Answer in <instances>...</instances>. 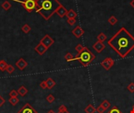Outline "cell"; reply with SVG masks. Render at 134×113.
<instances>
[{
    "mask_svg": "<svg viewBox=\"0 0 134 113\" xmlns=\"http://www.w3.org/2000/svg\"><path fill=\"white\" fill-rule=\"evenodd\" d=\"M108 44L121 58H125L134 50V36L122 27L108 41Z\"/></svg>",
    "mask_w": 134,
    "mask_h": 113,
    "instance_id": "1",
    "label": "cell"
},
{
    "mask_svg": "<svg viewBox=\"0 0 134 113\" xmlns=\"http://www.w3.org/2000/svg\"><path fill=\"white\" fill-rule=\"evenodd\" d=\"M35 10L46 20H48L61 5L58 0H35Z\"/></svg>",
    "mask_w": 134,
    "mask_h": 113,
    "instance_id": "2",
    "label": "cell"
},
{
    "mask_svg": "<svg viewBox=\"0 0 134 113\" xmlns=\"http://www.w3.org/2000/svg\"><path fill=\"white\" fill-rule=\"evenodd\" d=\"M95 58L96 56L94 53L89 48L85 46L84 50L80 53L76 54L74 61H78L82 66L87 67L95 60Z\"/></svg>",
    "mask_w": 134,
    "mask_h": 113,
    "instance_id": "3",
    "label": "cell"
},
{
    "mask_svg": "<svg viewBox=\"0 0 134 113\" xmlns=\"http://www.w3.org/2000/svg\"><path fill=\"white\" fill-rule=\"evenodd\" d=\"M15 2H20L24 8L27 11V12H31L32 10H34L36 7V4H35V0H24V1H20V0H13Z\"/></svg>",
    "mask_w": 134,
    "mask_h": 113,
    "instance_id": "4",
    "label": "cell"
},
{
    "mask_svg": "<svg viewBox=\"0 0 134 113\" xmlns=\"http://www.w3.org/2000/svg\"><path fill=\"white\" fill-rule=\"evenodd\" d=\"M114 64H115V61L111 57H107L100 63L101 67H103L106 71H109L113 67Z\"/></svg>",
    "mask_w": 134,
    "mask_h": 113,
    "instance_id": "5",
    "label": "cell"
},
{
    "mask_svg": "<svg viewBox=\"0 0 134 113\" xmlns=\"http://www.w3.org/2000/svg\"><path fill=\"white\" fill-rule=\"evenodd\" d=\"M40 43H42V45H44L47 49H49L53 43H54V40L53 38H51L49 35H46L41 40H40Z\"/></svg>",
    "mask_w": 134,
    "mask_h": 113,
    "instance_id": "6",
    "label": "cell"
},
{
    "mask_svg": "<svg viewBox=\"0 0 134 113\" xmlns=\"http://www.w3.org/2000/svg\"><path fill=\"white\" fill-rule=\"evenodd\" d=\"M17 113H38V112L29 103H26Z\"/></svg>",
    "mask_w": 134,
    "mask_h": 113,
    "instance_id": "7",
    "label": "cell"
},
{
    "mask_svg": "<svg viewBox=\"0 0 134 113\" xmlns=\"http://www.w3.org/2000/svg\"><path fill=\"white\" fill-rule=\"evenodd\" d=\"M71 33L77 38V39H79L81 38L84 34H85V31L82 28V27L80 25H77L72 31H71Z\"/></svg>",
    "mask_w": 134,
    "mask_h": 113,
    "instance_id": "8",
    "label": "cell"
},
{
    "mask_svg": "<svg viewBox=\"0 0 134 113\" xmlns=\"http://www.w3.org/2000/svg\"><path fill=\"white\" fill-rule=\"evenodd\" d=\"M106 48V46L104 42H100V41H97L93 45V49L98 53H101L104 49Z\"/></svg>",
    "mask_w": 134,
    "mask_h": 113,
    "instance_id": "9",
    "label": "cell"
},
{
    "mask_svg": "<svg viewBox=\"0 0 134 113\" xmlns=\"http://www.w3.org/2000/svg\"><path fill=\"white\" fill-rule=\"evenodd\" d=\"M15 65L16 67L20 70V71H23L27 66V62L24 59V58H20L16 63H15Z\"/></svg>",
    "mask_w": 134,
    "mask_h": 113,
    "instance_id": "10",
    "label": "cell"
},
{
    "mask_svg": "<svg viewBox=\"0 0 134 113\" xmlns=\"http://www.w3.org/2000/svg\"><path fill=\"white\" fill-rule=\"evenodd\" d=\"M35 50L39 54V55H43L47 50H48V49L44 46V45H42V43H38L35 47Z\"/></svg>",
    "mask_w": 134,
    "mask_h": 113,
    "instance_id": "11",
    "label": "cell"
},
{
    "mask_svg": "<svg viewBox=\"0 0 134 113\" xmlns=\"http://www.w3.org/2000/svg\"><path fill=\"white\" fill-rule=\"evenodd\" d=\"M67 13H68L67 9H66L62 4L58 7V9H57V11H56V13H57L60 17H61V18H63L64 16H66Z\"/></svg>",
    "mask_w": 134,
    "mask_h": 113,
    "instance_id": "12",
    "label": "cell"
},
{
    "mask_svg": "<svg viewBox=\"0 0 134 113\" xmlns=\"http://www.w3.org/2000/svg\"><path fill=\"white\" fill-rule=\"evenodd\" d=\"M46 86H47V89L49 90H51L53 89L55 86H56V82L52 79V78H48L46 80Z\"/></svg>",
    "mask_w": 134,
    "mask_h": 113,
    "instance_id": "13",
    "label": "cell"
},
{
    "mask_svg": "<svg viewBox=\"0 0 134 113\" xmlns=\"http://www.w3.org/2000/svg\"><path fill=\"white\" fill-rule=\"evenodd\" d=\"M66 17H68V19L75 18V17H77V13H76L74 9H71L68 10V13H67V14H66Z\"/></svg>",
    "mask_w": 134,
    "mask_h": 113,
    "instance_id": "14",
    "label": "cell"
},
{
    "mask_svg": "<svg viewBox=\"0 0 134 113\" xmlns=\"http://www.w3.org/2000/svg\"><path fill=\"white\" fill-rule=\"evenodd\" d=\"M17 92H18V94H19V95H20L21 97H24V96L27 94L28 90H27V89L24 86H21V87L18 89Z\"/></svg>",
    "mask_w": 134,
    "mask_h": 113,
    "instance_id": "15",
    "label": "cell"
},
{
    "mask_svg": "<svg viewBox=\"0 0 134 113\" xmlns=\"http://www.w3.org/2000/svg\"><path fill=\"white\" fill-rule=\"evenodd\" d=\"M84 111H85V112L86 113H95L97 110H96L95 107L93 106V105L89 104V105L86 107V109H84Z\"/></svg>",
    "mask_w": 134,
    "mask_h": 113,
    "instance_id": "16",
    "label": "cell"
},
{
    "mask_svg": "<svg viewBox=\"0 0 134 113\" xmlns=\"http://www.w3.org/2000/svg\"><path fill=\"white\" fill-rule=\"evenodd\" d=\"M100 105L104 108V109L105 111L108 110V109L111 108V103H110L108 100H104V101H103V102L100 104Z\"/></svg>",
    "mask_w": 134,
    "mask_h": 113,
    "instance_id": "17",
    "label": "cell"
},
{
    "mask_svg": "<svg viewBox=\"0 0 134 113\" xmlns=\"http://www.w3.org/2000/svg\"><path fill=\"white\" fill-rule=\"evenodd\" d=\"M7 66H8V64L5 61H4V60L0 61V71L1 72H5L6 70Z\"/></svg>",
    "mask_w": 134,
    "mask_h": 113,
    "instance_id": "18",
    "label": "cell"
},
{
    "mask_svg": "<svg viewBox=\"0 0 134 113\" xmlns=\"http://www.w3.org/2000/svg\"><path fill=\"white\" fill-rule=\"evenodd\" d=\"M108 23L111 24V25H115V24H117L118 23V19H117V17H115V16H111L110 17H109V19L108 20Z\"/></svg>",
    "mask_w": 134,
    "mask_h": 113,
    "instance_id": "19",
    "label": "cell"
},
{
    "mask_svg": "<svg viewBox=\"0 0 134 113\" xmlns=\"http://www.w3.org/2000/svg\"><path fill=\"white\" fill-rule=\"evenodd\" d=\"M107 39H108L107 35H106L104 33H103V32L100 33V34L97 35V41H100V42H104V41H106V40H107Z\"/></svg>",
    "mask_w": 134,
    "mask_h": 113,
    "instance_id": "20",
    "label": "cell"
},
{
    "mask_svg": "<svg viewBox=\"0 0 134 113\" xmlns=\"http://www.w3.org/2000/svg\"><path fill=\"white\" fill-rule=\"evenodd\" d=\"M64 59L68 61V62H71V61H74V59H75V57L72 55V53L68 52L65 56H64Z\"/></svg>",
    "mask_w": 134,
    "mask_h": 113,
    "instance_id": "21",
    "label": "cell"
},
{
    "mask_svg": "<svg viewBox=\"0 0 134 113\" xmlns=\"http://www.w3.org/2000/svg\"><path fill=\"white\" fill-rule=\"evenodd\" d=\"M19 98L17 97H14V98H9V102L10 105H12L13 106H15L18 102H19Z\"/></svg>",
    "mask_w": 134,
    "mask_h": 113,
    "instance_id": "22",
    "label": "cell"
},
{
    "mask_svg": "<svg viewBox=\"0 0 134 113\" xmlns=\"http://www.w3.org/2000/svg\"><path fill=\"white\" fill-rule=\"evenodd\" d=\"M21 30H22V31H23L24 33L27 34V33H29V32L31 31V27H30L27 24H25L24 25H23V26H22Z\"/></svg>",
    "mask_w": 134,
    "mask_h": 113,
    "instance_id": "23",
    "label": "cell"
},
{
    "mask_svg": "<svg viewBox=\"0 0 134 113\" xmlns=\"http://www.w3.org/2000/svg\"><path fill=\"white\" fill-rule=\"evenodd\" d=\"M2 7L3 9H5V11H7V10H9V9H10L11 4H10L8 1H5V2H4L2 4Z\"/></svg>",
    "mask_w": 134,
    "mask_h": 113,
    "instance_id": "24",
    "label": "cell"
},
{
    "mask_svg": "<svg viewBox=\"0 0 134 113\" xmlns=\"http://www.w3.org/2000/svg\"><path fill=\"white\" fill-rule=\"evenodd\" d=\"M84 48H85V46H83L82 44H78V45L75 46V51L77 52V54H78V53H80L84 50Z\"/></svg>",
    "mask_w": 134,
    "mask_h": 113,
    "instance_id": "25",
    "label": "cell"
},
{
    "mask_svg": "<svg viewBox=\"0 0 134 113\" xmlns=\"http://www.w3.org/2000/svg\"><path fill=\"white\" fill-rule=\"evenodd\" d=\"M46 101L49 104H52L54 101H55V98L53 94H49L47 97H46Z\"/></svg>",
    "mask_w": 134,
    "mask_h": 113,
    "instance_id": "26",
    "label": "cell"
},
{
    "mask_svg": "<svg viewBox=\"0 0 134 113\" xmlns=\"http://www.w3.org/2000/svg\"><path fill=\"white\" fill-rule=\"evenodd\" d=\"M5 71H6L9 74H12V73L15 71V68H14L13 65H11V64H8V66H7Z\"/></svg>",
    "mask_w": 134,
    "mask_h": 113,
    "instance_id": "27",
    "label": "cell"
},
{
    "mask_svg": "<svg viewBox=\"0 0 134 113\" xmlns=\"http://www.w3.org/2000/svg\"><path fill=\"white\" fill-rule=\"evenodd\" d=\"M108 113H122V112L119 110V109L117 106H114L111 109V110Z\"/></svg>",
    "mask_w": 134,
    "mask_h": 113,
    "instance_id": "28",
    "label": "cell"
},
{
    "mask_svg": "<svg viewBox=\"0 0 134 113\" xmlns=\"http://www.w3.org/2000/svg\"><path fill=\"white\" fill-rule=\"evenodd\" d=\"M67 111H68V109H67V107H66L65 105H60V106L59 107V109H58V112L59 113L65 112H67Z\"/></svg>",
    "mask_w": 134,
    "mask_h": 113,
    "instance_id": "29",
    "label": "cell"
},
{
    "mask_svg": "<svg viewBox=\"0 0 134 113\" xmlns=\"http://www.w3.org/2000/svg\"><path fill=\"white\" fill-rule=\"evenodd\" d=\"M127 90L130 92V93H134V83H130L128 86H127Z\"/></svg>",
    "mask_w": 134,
    "mask_h": 113,
    "instance_id": "30",
    "label": "cell"
},
{
    "mask_svg": "<svg viewBox=\"0 0 134 113\" xmlns=\"http://www.w3.org/2000/svg\"><path fill=\"white\" fill-rule=\"evenodd\" d=\"M9 97H10V98L17 97V96H18V92H17L16 90H12L9 92Z\"/></svg>",
    "mask_w": 134,
    "mask_h": 113,
    "instance_id": "31",
    "label": "cell"
},
{
    "mask_svg": "<svg viewBox=\"0 0 134 113\" xmlns=\"http://www.w3.org/2000/svg\"><path fill=\"white\" fill-rule=\"evenodd\" d=\"M67 22H68V24H69V25H75V23H76V20H75V18H72V19H68V20H67Z\"/></svg>",
    "mask_w": 134,
    "mask_h": 113,
    "instance_id": "32",
    "label": "cell"
},
{
    "mask_svg": "<svg viewBox=\"0 0 134 113\" xmlns=\"http://www.w3.org/2000/svg\"><path fill=\"white\" fill-rule=\"evenodd\" d=\"M96 110H97V112L98 113H104L105 112H106V111L104 109V108H103L100 105L97 108V109H96Z\"/></svg>",
    "mask_w": 134,
    "mask_h": 113,
    "instance_id": "33",
    "label": "cell"
},
{
    "mask_svg": "<svg viewBox=\"0 0 134 113\" xmlns=\"http://www.w3.org/2000/svg\"><path fill=\"white\" fill-rule=\"evenodd\" d=\"M39 86H40V87H41L42 90L47 89V86H46V80H44V81L41 82V83L39 84Z\"/></svg>",
    "mask_w": 134,
    "mask_h": 113,
    "instance_id": "34",
    "label": "cell"
},
{
    "mask_svg": "<svg viewBox=\"0 0 134 113\" xmlns=\"http://www.w3.org/2000/svg\"><path fill=\"white\" fill-rule=\"evenodd\" d=\"M5 99H4V98L0 95V108H1L4 104H5Z\"/></svg>",
    "mask_w": 134,
    "mask_h": 113,
    "instance_id": "35",
    "label": "cell"
},
{
    "mask_svg": "<svg viewBox=\"0 0 134 113\" xmlns=\"http://www.w3.org/2000/svg\"><path fill=\"white\" fill-rule=\"evenodd\" d=\"M130 6H132V8H133L134 9V0H132V1L130 2Z\"/></svg>",
    "mask_w": 134,
    "mask_h": 113,
    "instance_id": "36",
    "label": "cell"
},
{
    "mask_svg": "<svg viewBox=\"0 0 134 113\" xmlns=\"http://www.w3.org/2000/svg\"><path fill=\"white\" fill-rule=\"evenodd\" d=\"M130 113H134V105H133V109H132V110L130 112Z\"/></svg>",
    "mask_w": 134,
    "mask_h": 113,
    "instance_id": "37",
    "label": "cell"
},
{
    "mask_svg": "<svg viewBox=\"0 0 134 113\" xmlns=\"http://www.w3.org/2000/svg\"><path fill=\"white\" fill-rule=\"evenodd\" d=\"M47 113H55V112H54L53 110H49V111Z\"/></svg>",
    "mask_w": 134,
    "mask_h": 113,
    "instance_id": "38",
    "label": "cell"
},
{
    "mask_svg": "<svg viewBox=\"0 0 134 113\" xmlns=\"http://www.w3.org/2000/svg\"><path fill=\"white\" fill-rule=\"evenodd\" d=\"M58 113H59V112H58ZM62 113H70V112H69L68 111H67V112H62Z\"/></svg>",
    "mask_w": 134,
    "mask_h": 113,
    "instance_id": "39",
    "label": "cell"
}]
</instances>
